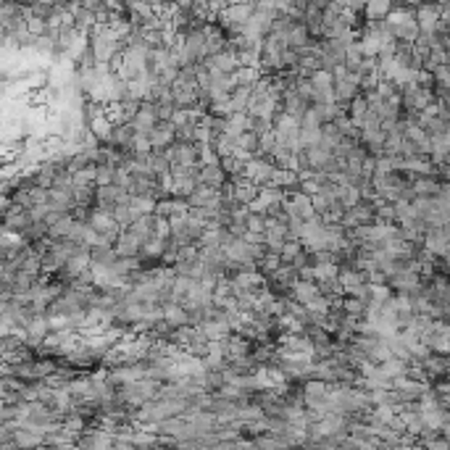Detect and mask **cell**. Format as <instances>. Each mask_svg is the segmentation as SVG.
I'll return each mask as SVG.
<instances>
[{"instance_id": "6da1fadb", "label": "cell", "mask_w": 450, "mask_h": 450, "mask_svg": "<svg viewBox=\"0 0 450 450\" xmlns=\"http://www.w3.org/2000/svg\"><path fill=\"white\" fill-rule=\"evenodd\" d=\"M172 140H177V127H174L172 121H161L159 127L150 132V145H153V147L169 145Z\"/></svg>"}]
</instances>
